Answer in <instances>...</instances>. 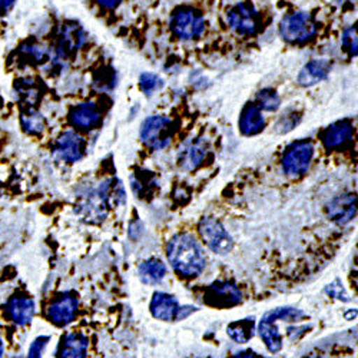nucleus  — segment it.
<instances>
[{
    "label": "nucleus",
    "mask_w": 358,
    "mask_h": 358,
    "mask_svg": "<svg viewBox=\"0 0 358 358\" xmlns=\"http://www.w3.org/2000/svg\"><path fill=\"white\" fill-rule=\"evenodd\" d=\"M166 257L173 271L184 278H195L205 270V255L191 234H176L166 245Z\"/></svg>",
    "instance_id": "nucleus-1"
},
{
    "label": "nucleus",
    "mask_w": 358,
    "mask_h": 358,
    "mask_svg": "<svg viewBox=\"0 0 358 358\" xmlns=\"http://www.w3.org/2000/svg\"><path fill=\"white\" fill-rule=\"evenodd\" d=\"M281 38L288 43H306L317 34V24L311 15L295 12L287 15L280 23Z\"/></svg>",
    "instance_id": "nucleus-2"
},
{
    "label": "nucleus",
    "mask_w": 358,
    "mask_h": 358,
    "mask_svg": "<svg viewBox=\"0 0 358 358\" xmlns=\"http://www.w3.org/2000/svg\"><path fill=\"white\" fill-rule=\"evenodd\" d=\"M173 136V124L171 119L165 116H149L142 122L141 127V141L148 148L159 149L166 148Z\"/></svg>",
    "instance_id": "nucleus-3"
},
{
    "label": "nucleus",
    "mask_w": 358,
    "mask_h": 358,
    "mask_svg": "<svg viewBox=\"0 0 358 358\" xmlns=\"http://www.w3.org/2000/svg\"><path fill=\"white\" fill-rule=\"evenodd\" d=\"M314 157V145L310 141L294 142L282 157V169L287 176L296 178L304 175Z\"/></svg>",
    "instance_id": "nucleus-4"
},
{
    "label": "nucleus",
    "mask_w": 358,
    "mask_h": 358,
    "mask_svg": "<svg viewBox=\"0 0 358 358\" xmlns=\"http://www.w3.org/2000/svg\"><path fill=\"white\" fill-rule=\"evenodd\" d=\"M198 231L202 241L213 252L224 255L232 250L234 247L232 238L218 220L213 217L202 218L198 225Z\"/></svg>",
    "instance_id": "nucleus-5"
},
{
    "label": "nucleus",
    "mask_w": 358,
    "mask_h": 358,
    "mask_svg": "<svg viewBox=\"0 0 358 358\" xmlns=\"http://www.w3.org/2000/svg\"><path fill=\"white\" fill-rule=\"evenodd\" d=\"M172 32L182 41H194L205 31V19L198 10L179 9L171 19Z\"/></svg>",
    "instance_id": "nucleus-6"
},
{
    "label": "nucleus",
    "mask_w": 358,
    "mask_h": 358,
    "mask_svg": "<svg viewBox=\"0 0 358 358\" xmlns=\"http://www.w3.org/2000/svg\"><path fill=\"white\" fill-rule=\"evenodd\" d=\"M203 301L215 308H231L243 301V292L236 285L227 281H217L203 292Z\"/></svg>",
    "instance_id": "nucleus-7"
},
{
    "label": "nucleus",
    "mask_w": 358,
    "mask_h": 358,
    "mask_svg": "<svg viewBox=\"0 0 358 358\" xmlns=\"http://www.w3.org/2000/svg\"><path fill=\"white\" fill-rule=\"evenodd\" d=\"M116 191L110 185H105L96 191H92L79 205V213L89 222H99L108 214L109 196Z\"/></svg>",
    "instance_id": "nucleus-8"
},
{
    "label": "nucleus",
    "mask_w": 358,
    "mask_h": 358,
    "mask_svg": "<svg viewBox=\"0 0 358 358\" xmlns=\"http://www.w3.org/2000/svg\"><path fill=\"white\" fill-rule=\"evenodd\" d=\"M228 23L232 31L240 35H252L257 32L259 17L251 2H241L228 12Z\"/></svg>",
    "instance_id": "nucleus-9"
},
{
    "label": "nucleus",
    "mask_w": 358,
    "mask_h": 358,
    "mask_svg": "<svg viewBox=\"0 0 358 358\" xmlns=\"http://www.w3.org/2000/svg\"><path fill=\"white\" fill-rule=\"evenodd\" d=\"M79 308L78 296L72 292L62 294L48 308V318L57 327H65L76 318Z\"/></svg>",
    "instance_id": "nucleus-10"
},
{
    "label": "nucleus",
    "mask_w": 358,
    "mask_h": 358,
    "mask_svg": "<svg viewBox=\"0 0 358 358\" xmlns=\"http://www.w3.org/2000/svg\"><path fill=\"white\" fill-rule=\"evenodd\" d=\"M55 154L65 162H78L83 158L86 143L85 139L73 131H68L55 142Z\"/></svg>",
    "instance_id": "nucleus-11"
},
{
    "label": "nucleus",
    "mask_w": 358,
    "mask_h": 358,
    "mask_svg": "<svg viewBox=\"0 0 358 358\" xmlns=\"http://www.w3.org/2000/svg\"><path fill=\"white\" fill-rule=\"evenodd\" d=\"M85 31L76 22H65L61 34H59V46H57V61H62L68 56L73 55L85 42Z\"/></svg>",
    "instance_id": "nucleus-12"
},
{
    "label": "nucleus",
    "mask_w": 358,
    "mask_h": 358,
    "mask_svg": "<svg viewBox=\"0 0 358 358\" xmlns=\"http://www.w3.org/2000/svg\"><path fill=\"white\" fill-rule=\"evenodd\" d=\"M208 149H210V145H208V142L203 138H196L194 141L187 142L178 154L179 168H182L184 171L196 169L206 158Z\"/></svg>",
    "instance_id": "nucleus-13"
},
{
    "label": "nucleus",
    "mask_w": 358,
    "mask_h": 358,
    "mask_svg": "<svg viewBox=\"0 0 358 358\" xmlns=\"http://www.w3.org/2000/svg\"><path fill=\"white\" fill-rule=\"evenodd\" d=\"M149 311H151L154 318L161 321H179L181 306H179L173 295L166 292H155L152 295L151 304H149Z\"/></svg>",
    "instance_id": "nucleus-14"
},
{
    "label": "nucleus",
    "mask_w": 358,
    "mask_h": 358,
    "mask_svg": "<svg viewBox=\"0 0 358 358\" xmlns=\"http://www.w3.org/2000/svg\"><path fill=\"white\" fill-rule=\"evenodd\" d=\"M258 334H259L261 340L264 341L265 347L268 348V351L273 354H277L281 351L282 337H281L280 330L277 327V315H275L274 310L266 313L261 318V321L258 324Z\"/></svg>",
    "instance_id": "nucleus-15"
},
{
    "label": "nucleus",
    "mask_w": 358,
    "mask_h": 358,
    "mask_svg": "<svg viewBox=\"0 0 358 358\" xmlns=\"http://www.w3.org/2000/svg\"><path fill=\"white\" fill-rule=\"evenodd\" d=\"M355 195H340L328 203V215L338 225L348 224L355 217Z\"/></svg>",
    "instance_id": "nucleus-16"
},
{
    "label": "nucleus",
    "mask_w": 358,
    "mask_h": 358,
    "mask_svg": "<svg viewBox=\"0 0 358 358\" xmlns=\"http://www.w3.org/2000/svg\"><path fill=\"white\" fill-rule=\"evenodd\" d=\"M89 341L83 334L69 333L64 336L57 347V358H86Z\"/></svg>",
    "instance_id": "nucleus-17"
},
{
    "label": "nucleus",
    "mask_w": 358,
    "mask_h": 358,
    "mask_svg": "<svg viewBox=\"0 0 358 358\" xmlns=\"http://www.w3.org/2000/svg\"><path fill=\"white\" fill-rule=\"evenodd\" d=\"M71 122L79 129H92L101 122V112L92 102L80 103L72 109Z\"/></svg>",
    "instance_id": "nucleus-18"
},
{
    "label": "nucleus",
    "mask_w": 358,
    "mask_h": 358,
    "mask_svg": "<svg viewBox=\"0 0 358 358\" xmlns=\"http://www.w3.org/2000/svg\"><path fill=\"white\" fill-rule=\"evenodd\" d=\"M265 119L255 103H247L240 116V131L245 136H254L264 131Z\"/></svg>",
    "instance_id": "nucleus-19"
},
{
    "label": "nucleus",
    "mask_w": 358,
    "mask_h": 358,
    "mask_svg": "<svg viewBox=\"0 0 358 358\" xmlns=\"http://www.w3.org/2000/svg\"><path fill=\"white\" fill-rule=\"evenodd\" d=\"M9 317L17 325L31 324L35 315V303L29 296H15L8 306Z\"/></svg>",
    "instance_id": "nucleus-20"
},
{
    "label": "nucleus",
    "mask_w": 358,
    "mask_h": 358,
    "mask_svg": "<svg viewBox=\"0 0 358 358\" xmlns=\"http://www.w3.org/2000/svg\"><path fill=\"white\" fill-rule=\"evenodd\" d=\"M352 136V125L350 121H338L328 127L322 134V143L328 149L340 148Z\"/></svg>",
    "instance_id": "nucleus-21"
},
{
    "label": "nucleus",
    "mask_w": 358,
    "mask_h": 358,
    "mask_svg": "<svg viewBox=\"0 0 358 358\" xmlns=\"http://www.w3.org/2000/svg\"><path fill=\"white\" fill-rule=\"evenodd\" d=\"M138 275L143 284H161L166 275V265L158 258H149L139 265Z\"/></svg>",
    "instance_id": "nucleus-22"
},
{
    "label": "nucleus",
    "mask_w": 358,
    "mask_h": 358,
    "mask_svg": "<svg viewBox=\"0 0 358 358\" xmlns=\"http://www.w3.org/2000/svg\"><path fill=\"white\" fill-rule=\"evenodd\" d=\"M330 71H331V65L328 61H324V59H320V61H311L303 68L296 80L301 86H311L325 79L328 73H330Z\"/></svg>",
    "instance_id": "nucleus-23"
},
{
    "label": "nucleus",
    "mask_w": 358,
    "mask_h": 358,
    "mask_svg": "<svg viewBox=\"0 0 358 358\" xmlns=\"http://www.w3.org/2000/svg\"><path fill=\"white\" fill-rule=\"evenodd\" d=\"M255 321L254 318H245L240 321H234L227 327V334L231 340L238 344H245L254 337Z\"/></svg>",
    "instance_id": "nucleus-24"
},
{
    "label": "nucleus",
    "mask_w": 358,
    "mask_h": 358,
    "mask_svg": "<svg viewBox=\"0 0 358 358\" xmlns=\"http://www.w3.org/2000/svg\"><path fill=\"white\" fill-rule=\"evenodd\" d=\"M20 124H22L23 129L31 135H41L46 127L45 117L42 116L41 112L36 110L35 106L23 108L22 115H20Z\"/></svg>",
    "instance_id": "nucleus-25"
},
{
    "label": "nucleus",
    "mask_w": 358,
    "mask_h": 358,
    "mask_svg": "<svg viewBox=\"0 0 358 358\" xmlns=\"http://www.w3.org/2000/svg\"><path fill=\"white\" fill-rule=\"evenodd\" d=\"M15 92L19 95V101L23 103V108L35 106L41 98V91L34 79H19L15 85Z\"/></svg>",
    "instance_id": "nucleus-26"
},
{
    "label": "nucleus",
    "mask_w": 358,
    "mask_h": 358,
    "mask_svg": "<svg viewBox=\"0 0 358 358\" xmlns=\"http://www.w3.org/2000/svg\"><path fill=\"white\" fill-rule=\"evenodd\" d=\"M281 105V99L274 89H261L257 94V106L266 112H275Z\"/></svg>",
    "instance_id": "nucleus-27"
},
{
    "label": "nucleus",
    "mask_w": 358,
    "mask_h": 358,
    "mask_svg": "<svg viewBox=\"0 0 358 358\" xmlns=\"http://www.w3.org/2000/svg\"><path fill=\"white\" fill-rule=\"evenodd\" d=\"M301 121V115L295 112V110H291L288 109L285 113L281 115V117L278 119L277 122V131L280 134H287L289 131H292L294 128H296V125L300 124Z\"/></svg>",
    "instance_id": "nucleus-28"
},
{
    "label": "nucleus",
    "mask_w": 358,
    "mask_h": 358,
    "mask_svg": "<svg viewBox=\"0 0 358 358\" xmlns=\"http://www.w3.org/2000/svg\"><path fill=\"white\" fill-rule=\"evenodd\" d=\"M22 52H23V55L29 59V61L34 62V64L46 62L48 57H49L48 49L43 48L42 45H36V43L24 45V46L22 48Z\"/></svg>",
    "instance_id": "nucleus-29"
},
{
    "label": "nucleus",
    "mask_w": 358,
    "mask_h": 358,
    "mask_svg": "<svg viewBox=\"0 0 358 358\" xmlns=\"http://www.w3.org/2000/svg\"><path fill=\"white\" fill-rule=\"evenodd\" d=\"M139 85H141V89L142 92L145 95H152L157 89H161L164 82L159 76H157L155 73H142L141 78H139Z\"/></svg>",
    "instance_id": "nucleus-30"
},
{
    "label": "nucleus",
    "mask_w": 358,
    "mask_h": 358,
    "mask_svg": "<svg viewBox=\"0 0 358 358\" xmlns=\"http://www.w3.org/2000/svg\"><path fill=\"white\" fill-rule=\"evenodd\" d=\"M357 32H355V27H348L347 31L343 35V46L344 49L348 52L350 56L355 57L357 56Z\"/></svg>",
    "instance_id": "nucleus-31"
},
{
    "label": "nucleus",
    "mask_w": 358,
    "mask_h": 358,
    "mask_svg": "<svg viewBox=\"0 0 358 358\" xmlns=\"http://www.w3.org/2000/svg\"><path fill=\"white\" fill-rule=\"evenodd\" d=\"M48 343H49V337H38L32 343L31 348H29L27 358H42V354H43Z\"/></svg>",
    "instance_id": "nucleus-32"
},
{
    "label": "nucleus",
    "mask_w": 358,
    "mask_h": 358,
    "mask_svg": "<svg viewBox=\"0 0 358 358\" xmlns=\"http://www.w3.org/2000/svg\"><path fill=\"white\" fill-rule=\"evenodd\" d=\"M327 294L328 295H331L333 298H337V300H343V301H350L348 300V295L345 294V289L343 288V285H341V282L338 281V280H336L333 284H330L327 287Z\"/></svg>",
    "instance_id": "nucleus-33"
},
{
    "label": "nucleus",
    "mask_w": 358,
    "mask_h": 358,
    "mask_svg": "<svg viewBox=\"0 0 358 358\" xmlns=\"http://www.w3.org/2000/svg\"><path fill=\"white\" fill-rule=\"evenodd\" d=\"M96 2H98L101 6L106 8V9H113V8H116L119 3H121V0H96Z\"/></svg>",
    "instance_id": "nucleus-34"
},
{
    "label": "nucleus",
    "mask_w": 358,
    "mask_h": 358,
    "mask_svg": "<svg viewBox=\"0 0 358 358\" xmlns=\"http://www.w3.org/2000/svg\"><path fill=\"white\" fill-rule=\"evenodd\" d=\"M255 355L257 354L252 350H245V351H241V352L232 355L231 358H255Z\"/></svg>",
    "instance_id": "nucleus-35"
},
{
    "label": "nucleus",
    "mask_w": 358,
    "mask_h": 358,
    "mask_svg": "<svg viewBox=\"0 0 358 358\" xmlns=\"http://www.w3.org/2000/svg\"><path fill=\"white\" fill-rule=\"evenodd\" d=\"M15 2L16 0H0V12L9 10L15 5Z\"/></svg>",
    "instance_id": "nucleus-36"
},
{
    "label": "nucleus",
    "mask_w": 358,
    "mask_h": 358,
    "mask_svg": "<svg viewBox=\"0 0 358 358\" xmlns=\"http://www.w3.org/2000/svg\"><path fill=\"white\" fill-rule=\"evenodd\" d=\"M2 354H3V345H2V341H0V358H2Z\"/></svg>",
    "instance_id": "nucleus-37"
},
{
    "label": "nucleus",
    "mask_w": 358,
    "mask_h": 358,
    "mask_svg": "<svg viewBox=\"0 0 358 358\" xmlns=\"http://www.w3.org/2000/svg\"><path fill=\"white\" fill-rule=\"evenodd\" d=\"M337 2H338V3H343V2H345V0H337Z\"/></svg>",
    "instance_id": "nucleus-38"
},
{
    "label": "nucleus",
    "mask_w": 358,
    "mask_h": 358,
    "mask_svg": "<svg viewBox=\"0 0 358 358\" xmlns=\"http://www.w3.org/2000/svg\"><path fill=\"white\" fill-rule=\"evenodd\" d=\"M255 358H264V357H261V355H258V354H257V355H255Z\"/></svg>",
    "instance_id": "nucleus-39"
}]
</instances>
